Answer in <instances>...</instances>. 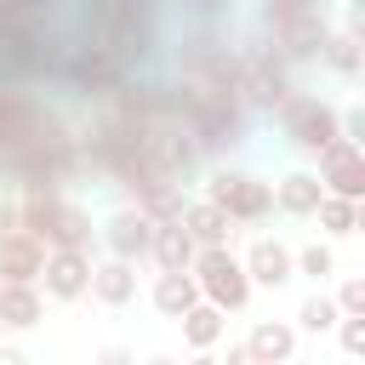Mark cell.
<instances>
[{
  "mask_svg": "<svg viewBox=\"0 0 365 365\" xmlns=\"http://www.w3.org/2000/svg\"><path fill=\"white\" fill-rule=\"evenodd\" d=\"M182 97V125L194 137L200 154H228L245 143L251 131V108L234 97V91H211V86H177Z\"/></svg>",
  "mask_w": 365,
  "mask_h": 365,
  "instance_id": "1",
  "label": "cell"
},
{
  "mask_svg": "<svg viewBox=\"0 0 365 365\" xmlns=\"http://www.w3.org/2000/svg\"><path fill=\"white\" fill-rule=\"evenodd\" d=\"M234 91L245 108L274 114L297 86H291V63L274 51V40H240L234 46Z\"/></svg>",
  "mask_w": 365,
  "mask_h": 365,
  "instance_id": "2",
  "label": "cell"
},
{
  "mask_svg": "<svg viewBox=\"0 0 365 365\" xmlns=\"http://www.w3.org/2000/svg\"><path fill=\"white\" fill-rule=\"evenodd\" d=\"M188 274H194V285H200V297L205 302H217L222 314H240L245 302H251V274H245V262L228 251V245H194V262H188Z\"/></svg>",
  "mask_w": 365,
  "mask_h": 365,
  "instance_id": "3",
  "label": "cell"
},
{
  "mask_svg": "<svg viewBox=\"0 0 365 365\" xmlns=\"http://www.w3.org/2000/svg\"><path fill=\"white\" fill-rule=\"evenodd\" d=\"M57 80H63L68 91H80L86 103H91V97L103 103L120 80H131V68H125L108 46H97V40H80V34H74V40H68V51H63V74H57Z\"/></svg>",
  "mask_w": 365,
  "mask_h": 365,
  "instance_id": "4",
  "label": "cell"
},
{
  "mask_svg": "<svg viewBox=\"0 0 365 365\" xmlns=\"http://www.w3.org/2000/svg\"><path fill=\"white\" fill-rule=\"evenodd\" d=\"M177 74L182 86H211V91H234V46L217 29H194L177 46ZM240 97V91H234Z\"/></svg>",
  "mask_w": 365,
  "mask_h": 365,
  "instance_id": "5",
  "label": "cell"
},
{
  "mask_svg": "<svg viewBox=\"0 0 365 365\" xmlns=\"http://www.w3.org/2000/svg\"><path fill=\"white\" fill-rule=\"evenodd\" d=\"M279 131H285V143L291 148H302V154H319L336 131H342V120H336V108L325 103V97H308V91H291L279 108Z\"/></svg>",
  "mask_w": 365,
  "mask_h": 365,
  "instance_id": "6",
  "label": "cell"
},
{
  "mask_svg": "<svg viewBox=\"0 0 365 365\" xmlns=\"http://www.w3.org/2000/svg\"><path fill=\"white\" fill-rule=\"evenodd\" d=\"M205 200L222 205L234 222H262V217L274 211V188L257 182L251 171H211V177H205Z\"/></svg>",
  "mask_w": 365,
  "mask_h": 365,
  "instance_id": "7",
  "label": "cell"
},
{
  "mask_svg": "<svg viewBox=\"0 0 365 365\" xmlns=\"http://www.w3.org/2000/svg\"><path fill=\"white\" fill-rule=\"evenodd\" d=\"M319 188L325 194H342V200H365V154L354 137H331L319 148Z\"/></svg>",
  "mask_w": 365,
  "mask_h": 365,
  "instance_id": "8",
  "label": "cell"
},
{
  "mask_svg": "<svg viewBox=\"0 0 365 365\" xmlns=\"http://www.w3.org/2000/svg\"><path fill=\"white\" fill-rule=\"evenodd\" d=\"M40 279H46V297H57V302H74V297H86V285H91V251L46 245Z\"/></svg>",
  "mask_w": 365,
  "mask_h": 365,
  "instance_id": "9",
  "label": "cell"
},
{
  "mask_svg": "<svg viewBox=\"0 0 365 365\" xmlns=\"http://www.w3.org/2000/svg\"><path fill=\"white\" fill-rule=\"evenodd\" d=\"M274 34V51L297 68V63H319V46H325V34H331V17L325 11H308V17H291V23H279V29H268Z\"/></svg>",
  "mask_w": 365,
  "mask_h": 365,
  "instance_id": "10",
  "label": "cell"
},
{
  "mask_svg": "<svg viewBox=\"0 0 365 365\" xmlns=\"http://www.w3.org/2000/svg\"><path fill=\"white\" fill-rule=\"evenodd\" d=\"M148 240H154V217L137 211V205H125V211H114V217L103 222V245H108V257L137 262V257H148Z\"/></svg>",
  "mask_w": 365,
  "mask_h": 365,
  "instance_id": "11",
  "label": "cell"
},
{
  "mask_svg": "<svg viewBox=\"0 0 365 365\" xmlns=\"http://www.w3.org/2000/svg\"><path fill=\"white\" fill-rule=\"evenodd\" d=\"M40 262H46V245H40L29 228H6V234H0V279H29V285H40Z\"/></svg>",
  "mask_w": 365,
  "mask_h": 365,
  "instance_id": "12",
  "label": "cell"
},
{
  "mask_svg": "<svg viewBox=\"0 0 365 365\" xmlns=\"http://www.w3.org/2000/svg\"><path fill=\"white\" fill-rule=\"evenodd\" d=\"M177 222L188 228L194 245H228V240H234V217H228L222 205H211V200H182Z\"/></svg>",
  "mask_w": 365,
  "mask_h": 365,
  "instance_id": "13",
  "label": "cell"
},
{
  "mask_svg": "<svg viewBox=\"0 0 365 365\" xmlns=\"http://www.w3.org/2000/svg\"><path fill=\"white\" fill-rule=\"evenodd\" d=\"M240 262H245L251 285H268V291H279V285L297 274V257H291L279 240H251V251H245Z\"/></svg>",
  "mask_w": 365,
  "mask_h": 365,
  "instance_id": "14",
  "label": "cell"
},
{
  "mask_svg": "<svg viewBox=\"0 0 365 365\" xmlns=\"http://www.w3.org/2000/svg\"><path fill=\"white\" fill-rule=\"evenodd\" d=\"M97 302H108V308H120V302H131L137 297V274H131V262L125 257H108V262H91V285H86Z\"/></svg>",
  "mask_w": 365,
  "mask_h": 365,
  "instance_id": "15",
  "label": "cell"
},
{
  "mask_svg": "<svg viewBox=\"0 0 365 365\" xmlns=\"http://www.w3.org/2000/svg\"><path fill=\"white\" fill-rule=\"evenodd\" d=\"M245 348H251V365H285V359L297 354V331H291L285 319H262Z\"/></svg>",
  "mask_w": 365,
  "mask_h": 365,
  "instance_id": "16",
  "label": "cell"
},
{
  "mask_svg": "<svg viewBox=\"0 0 365 365\" xmlns=\"http://www.w3.org/2000/svg\"><path fill=\"white\" fill-rule=\"evenodd\" d=\"M40 319V291L29 279H0V325L6 331H29Z\"/></svg>",
  "mask_w": 365,
  "mask_h": 365,
  "instance_id": "17",
  "label": "cell"
},
{
  "mask_svg": "<svg viewBox=\"0 0 365 365\" xmlns=\"http://www.w3.org/2000/svg\"><path fill=\"white\" fill-rule=\"evenodd\" d=\"M194 302H200L194 274H188V268H160V279H154V308H160L165 319H177V314L194 308Z\"/></svg>",
  "mask_w": 365,
  "mask_h": 365,
  "instance_id": "18",
  "label": "cell"
},
{
  "mask_svg": "<svg viewBox=\"0 0 365 365\" xmlns=\"http://www.w3.org/2000/svg\"><path fill=\"white\" fill-rule=\"evenodd\" d=\"M319 177L314 171H291V177H279V188H274V205L285 211V217H314V205H319Z\"/></svg>",
  "mask_w": 365,
  "mask_h": 365,
  "instance_id": "19",
  "label": "cell"
},
{
  "mask_svg": "<svg viewBox=\"0 0 365 365\" xmlns=\"http://www.w3.org/2000/svg\"><path fill=\"white\" fill-rule=\"evenodd\" d=\"M148 257H154L160 268H188V262H194V240H188V228H182L177 217H171V222H154Z\"/></svg>",
  "mask_w": 365,
  "mask_h": 365,
  "instance_id": "20",
  "label": "cell"
},
{
  "mask_svg": "<svg viewBox=\"0 0 365 365\" xmlns=\"http://www.w3.org/2000/svg\"><path fill=\"white\" fill-rule=\"evenodd\" d=\"M177 325H182V342H188L194 354H205V348H211V342L222 336V308L200 297L194 308H182V314H177Z\"/></svg>",
  "mask_w": 365,
  "mask_h": 365,
  "instance_id": "21",
  "label": "cell"
},
{
  "mask_svg": "<svg viewBox=\"0 0 365 365\" xmlns=\"http://www.w3.org/2000/svg\"><path fill=\"white\" fill-rule=\"evenodd\" d=\"M46 245H68V251H91V211H80V205H68V200H63V211H57V222H51V234H46Z\"/></svg>",
  "mask_w": 365,
  "mask_h": 365,
  "instance_id": "22",
  "label": "cell"
},
{
  "mask_svg": "<svg viewBox=\"0 0 365 365\" xmlns=\"http://www.w3.org/2000/svg\"><path fill=\"white\" fill-rule=\"evenodd\" d=\"M319 63L336 68L342 80H354V74H359V34H354V29H331L325 46H319Z\"/></svg>",
  "mask_w": 365,
  "mask_h": 365,
  "instance_id": "23",
  "label": "cell"
},
{
  "mask_svg": "<svg viewBox=\"0 0 365 365\" xmlns=\"http://www.w3.org/2000/svg\"><path fill=\"white\" fill-rule=\"evenodd\" d=\"M314 217H319V228L325 234H354L359 228V200H342V194H319V205H314Z\"/></svg>",
  "mask_w": 365,
  "mask_h": 365,
  "instance_id": "24",
  "label": "cell"
},
{
  "mask_svg": "<svg viewBox=\"0 0 365 365\" xmlns=\"http://www.w3.org/2000/svg\"><path fill=\"white\" fill-rule=\"evenodd\" d=\"M336 314H342V308H336V297H319V291H314V297L297 308V325H302V331H331V325H336Z\"/></svg>",
  "mask_w": 365,
  "mask_h": 365,
  "instance_id": "25",
  "label": "cell"
},
{
  "mask_svg": "<svg viewBox=\"0 0 365 365\" xmlns=\"http://www.w3.org/2000/svg\"><path fill=\"white\" fill-rule=\"evenodd\" d=\"M308 11H325V0H262V23L279 29L291 17H308Z\"/></svg>",
  "mask_w": 365,
  "mask_h": 365,
  "instance_id": "26",
  "label": "cell"
},
{
  "mask_svg": "<svg viewBox=\"0 0 365 365\" xmlns=\"http://www.w3.org/2000/svg\"><path fill=\"white\" fill-rule=\"evenodd\" d=\"M297 274H308V279H331V274H336V257H331V245H308V251L297 257Z\"/></svg>",
  "mask_w": 365,
  "mask_h": 365,
  "instance_id": "27",
  "label": "cell"
},
{
  "mask_svg": "<svg viewBox=\"0 0 365 365\" xmlns=\"http://www.w3.org/2000/svg\"><path fill=\"white\" fill-rule=\"evenodd\" d=\"M177 6H182L200 29H217V23L228 17V6H234V0H177Z\"/></svg>",
  "mask_w": 365,
  "mask_h": 365,
  "instance_id": "28",
  "label": "cell"
},
{
  "mask_svg": "<svg viewBox=\"0 0 365 365\" xmlns=\"http://www.w3.org/2000/svg\"><path fill=\"white\" fill-rule=\"evenodd\" d=\"M336 331L348 354H365V314H336Z\"/></svg>",
  "mask_w": 365,
  "mask_h": 365,
  "instance_id": "29",
  "label": "cell"
},
{
  "mask_svg": "<svg viewBox=\"0 0 365 365\" xmlns=\"http://www.w3.org/2000/svg\"><path fill=\"white\" fill-rule=\"evenodd\" d=\"M336 308H342V314H365V279H359V274H354V279H342Z\"/></svg>",
  "mask_w": 365,
  "mask_h": 365,
  "instance_id": "30",
  "label": "cell"
},
{
  "mask_svg": "<svg viewBox=\"0 0 365 365\" xmlns=\"http://www.w3.org/2000/svg\"><path fill=\"white\" fill-rule=\"evenodd\" d=\"M336 120H342V137H354V143L365 137V114H359V108H348V114H336Z\"/></svg>",
  "mask_w": 365,
  "mask_h": 365,
  "instance_id": "31",
  "label": "cell"
},
{
  "mask_svg": "<svg viewBox=\"0 0 365 365\" xmlns=\"http://www.w3.org/2000/svg\"><path fill=\"white\" fill-rule=\"evenodd\" d=\"M6 228H17V194L0 188V234H6Z\"/></svg>",
  "mask_w": 365,
  "mask_h": 365,
  "instance_id": "32",
  "label": "cell"
}]
</instances>
